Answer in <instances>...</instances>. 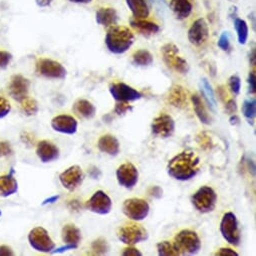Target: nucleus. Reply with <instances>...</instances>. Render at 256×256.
<instances>
[{
	"label": "nucleus",
	"mask_w": 256,
	"mask_h": 256,
	"mask_svg": "<svg viewBox=\"0 0 256 256\" xmlns=\"http://www.w3.org/2000/svg\"><path fill=\"white\" fill-rule=\"evenodd\" d=\"M220 232L223 238L231 245L238 246L241 241V232L237 217L232 212H227L223 215L220 223Z\"/></svg>",
	"instance_id": "39448f33"
},
{
	"label": "nucleus",
	"mask_w": 256,
	"mask_h": 256,
	"mask_svg": "<svg viewBox=\"0 0 256 256\" xmlns=\"http://www.w3.org/2000/svg\"><path fill=\"white\" fill-rule=\"evenodd\" d=\"M197 141L199 143V145H201V147H206L209 148L211 146V138L208 137L206 135V133H201L198 137H197Z\"/></svg>",
	"instance_id": "a18cd8bd"
},
{
	"label": "nucleus",
	"mask_w": 256,
	"mask_h": 256,
	"mask_svg": "<svg viewBox=\"0 0 256 256\" xmlns=\"http://www.w3.org/2000/svg\"><path fill=\"white\" fill-rule=\"evenodd\" d=\"M226 110L229 114H235L237 110V104L234 100H229L226 104Z\"/></svg>",
	"instance_id": "8fccbe9b"
},
{
	"label": "nucleus",
	"mask_w": 256,
	"mask_h": 256,
	"mask_svg": "<svg viewBox=\"0 0 256 256\" xmlns=\"http://www.w3.org/2000/svg\"><path fill=\"white\" fill-rule=\"evenodd\" d=\"M229 86L231 92L237 96L240 92V88H241V80L238 76H232L229 78Z\"/></svg>",
	"instance_id": "4c0bfd02"
},
{
	"label": "nucleus",
	"mask_w": 256,
	"mask_h": 256,
	"mask_svg": "<svg viewBox=\"0 0 256 256\" xmlns=\"http://www.w3.org/2000/svg\"><path fill=\"white\" fill-rule=\"evenodd\" d=\"M218 46L223 52H227L230 48V38L227 32H222V34L220 36L218 40Z\"/></svg>",
	"instance_id": "58836bf2"
},
{
	"label": "nucleus",
	"mask_w": 256,
	"mask_h": 256,
	"mask_svg": "<svg viewBox=\"0 0 256 256\" xmlns=\"http://www.w3.org/2000/svg\"><path fill=\"white\" fill-rule=\"evenodd\" d=\"M130 24L140 34L147 36V38L151 36L153 34H156L160 30V28L157 24L151 22H148L145 20H136V18L131 20Z\"/></svg>",
	"instance_id": "5701e85b"
},
{
	"label": "nucleus",
	"mask_w": 256,
	"mask_h": 256,
	"mask_svg": "<svg viewBox=\"0 0 256 256\" xmlns=\"http://www.w3.org/2000/svg\"><path fill=\"white\" fill-rule=\"evenodd\" d=\"M70 2L74 4H90L92 0H70Z\"/></svg>",
	"instance_id": "680f3d73"
},
{
	"label": "nucleus",
	"mask_w": 256,
	"mask_h": 256,
	"mask_svg": "<svg viewBox=\"0 0 256 256\" xmlns=\"http://www.w3.org/2000/svg\"><path fill=\"white\" fill-rule=\"evenodd\" d=\"M134 34L126 26H112L106 36V46L114 54H124L134 42Z\"/></svg>",
	"instance_id": "f03ea898"
},
{
	"label": "nucleus",
	"mask_w": 256,
	"mask_h": 256,
	"mask_svg": "<svg viewBox=\"0 0 256 256\" xmlns=\"http://www.w3.org/2000/svg\"><path fill=\"white\" fill-rule=\"evenodd\" d=\"M118 183L126 189L134 188L139 180V172L136 166L130 162L122 164L116 170Z\"/></svg>",
	"instance_id": "9b49d317"
},
{
	"label": "nucleus",
	"mask_w": 256,
	"mask_h": 256,
	"mask_svg": "<svg viewBox=\"0 0 256 256\" xmlns=\"http://www.w3.org/2000/svg\"><path fill=\"white\" fill-rule=\"evenodd\" d=\"M174 245L180 255H193L201 249V240L195 231L184 229L175 236Z\"/></svg>",
	"instance_id": "7ed1b4c3"
},
{
	"label": "nucleus",
	"mask_w": 256,
	"mask_h": 256,
	"mask_svg": "<svg viewBox=\"0 0 256 256\" xmlns=\"http://www.w3.org/2000/svg\"><path fill=\"white\" fill-rule=\"evenodd\" d=\"M14 255L12 247L8 245H0V256H12Z\"/></svg>",
	"instance_id": "09e8293b"
},
{
	"label": "nucleus",
	"mask_w": 256,
	"mask_h": 256,
	"mask_svg": "<svg viewBox=\"0 0 256 256\" xmlns=\"http://www.w3.org/2000/svg\"><path fill=\"white\" fill-rule=\"evenodd\" d=\"M70 207H72V209H74V210H78V209H80V204L78 201H76V200L70 201Z\"/></svg>",
	"instance_id": "bf43d9fd"
},
{
	"label": "nucleus",
	"mask_w": 256,
	"mask_h": 256,
	"mask_svg": "<svg viewBox=\"0 0 256 256\" xmlns=\"http://www.w3.org/2000/svg\"><path fill=\"white\" fill-rule=\"evenodd\" d=\"M52 2H54V0H36V4L40 8H48L52 4Z\"/></svg>",
	"instance_id": "864d4df0"
},
{
	"label": "nucleus",
	"mask_w": 256,
	"mask_h": 256,
	"mask_svg": "<svg viewBox=\"0 0 256 256\" xmlns=\"http://www.w3.org/2000/svg\"><path fill=\"white\" fill-rule=\"evenodd\" d=\"M74 110L80 116L84 118H92L96 114V106L88 100L80 98L74 104Z\"/></svg>",
	"instance_id": "cd10ccee"
},
{
	"label": "nucleus",
	"mask_w": 256,
	"mask_h": 256,
	"mask_svg": "<svg viewBox=\"0 0 256 256\" xmlns=\"http://www.w3.org/2000/svg\"><path fill=\"white\" fill-rule=\"evenodd\" d=\"M74 248H76V246H74V245H70V244H66L64 246H62V247H60V248H58V249H54L52 251V253H62V252H64V251H68V250H72V249H74Z\"/></svg>",
	"instance_id": "3c124183"
},
{
	"label": "nucleus",
	"mask_w": 256,
	"mask_h": 256,
	"mask_svg": "<svg viewBox=\"0 0 256 256\" xmlns=\"http://www.w3.org/2000/svg\"><path fill=\"white\" fill-rule=\"evenodd\" d=\"M36 153L42 163H50L60 158V149L48 140H42L38 143Z\"/></svg>",
	"instance_id": "6ab92c4d"
},
{
	"label": "nucleus",
	"mask_w": 256,
	"mask_h": 256,
	"mask_svg": "<svg viewBox=\"0 0 256 256\" xmlns=\"http://www.w3.org/2000/svg\"><path fill=\"white\" fill-rule=\"evenodd\" d=\"M158 254L160 256H178L180 255L179 251L175 247L173 243H170L169 241H162L157 244Z\"/></svg>",
	"instance_id": "f704fd0d"
},
{
	"label": "nucleus",
	"mask_w": 256,
	"mask_h": 256,
	"mask_svg": "<svg viewBox=\"0 0 256 256\" xmlns=\"http://www.w3.org/2000/svg\"><path fill=\"white\" fill-rule=\"evenodd\" d=\"M92 250L94 254L104 255L108 251V244L104 238H98L92 243Z\"/></svg>",
	"instance_id": "c9c22d12"
},
{
	"label": "nucleus",
	"mask_w": 256,
	"mask_h": 256,
	"mask_svg": "<svg viewBox=\"0 0 256 256\" xmlns=\"http://www.w3.org/2000/svg\"><path fill=\"white\" fill-rule=\"evenodd\" d=\"M209 36V28L204 18L197 20L188 32V40L194 46L203 44Z\"/></svg>",
	"instance_id": "a211bd4d"
},
{
	"label": "nucleus",
	"mask_w": 256,
	"mask_h": 256,
	"mask_svg": "<svg viewBox=\"0 0 256 256\" xmlns=\"http://www.w3.org/2000/svg\"><path fill=\"white\" fill-rule=\"evenodd\" d=\"M122 256H142L143 253L139 249L129 246V247H126L122 250Z\"/></svg>",
	"instance_id": "37998d69"
},
{
	"label": "nucleus",
	"mask_w": 256,
	"mask_h": 256,
	"mask_svg": "<svg viewBox=\"0 0 256 256\" xmlns=\"http://www.w3.org/2000/svg\"><path fill=\"white\" fill-rule=\"evenodd\" d=\"M200 88H201V92L204 96V98H206L209 106L212 110H215L216 108V96H215V92L212 88V86L210 84V82H208L207 78H202L201 80V84H200Z\"/></svg>",
	"instance_id": "c756f323"
},
{
	"label": "nucleus",
	"mask_w": 256,
	"mask_h": 256,
	"mask_svg": "<svg viewBox=\"0 0 256 256\" xmlns=\"http://www.w3.org/2000/svg\"><path fill=\"white\" fill-rule=\"evenodd\" d=\"M0 215H2V212H0Z\"/></svg>",
	"instance_id": "0e129e2a"
},
{
	"label": "nucleus",
	"mask_w": 256,
	"mask_h": 256,
	"mask_svg": "<svg viewBox=\"0 0 256 256\" xmlns=\"http://www.w3.org/2000/svg\"><path fill=\"white\" fill-rule=\"evenodd\" d=\"M229 122H230V124L232 126H237V124H240V118L238 116H236V114H232L230 116V118H229Z\"/></svg>",
	"instance_id": "5fc2aeb1"
},
{
	"label": "nucleus",
	"mask_w": 256,
	"mask_h": 256,
	"mask_svg": "<svg viewBox=\"0 0 256 256\" xmlns=\"http://www.w3.org/2000/svg\"><path fill=\"white\" fill-rule=\"evenodd\" d=\"M247 165H248V168L250 169L249 171H251V172H252V175L254 176V175H255V165H254V163H253L251 160H248V161H247Z\"/></svg>",
	"instance_id": "13d9d810"
},
{
	"label": "nucleus",
	"mask_w": 256,
	"mask_h": 256,
	"mask_svg": "<svg viewBox=\"0 0 256 256\" xmlns=\"http://www.w3.org/2000/svg\"><path fill=\"white\" fill-rule=\"evenodd\" d=\"M193 206L200 213L212 212L217 203V194L209 186H202L191 197Z\"/></svg>",
	"instance_id": "20e7f679"
},
{
	"label": "nucleus",
	"mask_w": 256,
	"mask_h": 256,
	"mask_svg": "<svg viewBox=\"0 0 256 256\" xmlns=\"http://www.w3.org/2000/svg\"><path fill=\"white\" fill-rule=\"evenodd\" d=\"M218 90V94H219V96L223 100L224 98H225V94H224V88H223V86H219L218 88H217Z\"/></svg>",
	"instance_id": "052dcab7"
},
{
	"label": "nucleus",
	"mask_w": 256,
	"mask_h": 256,
	"mask_svg": "<svg viewBox=\"0 0 256 256\" xmlns=\"http://www.w3.org/2000/svg\"><path fill=\"white\" fill-rule=\"evenodd\" d=\"M200 159L191 150H185L173 157L168 165L169 176L178 181H188L194 178L199 172Z\"/></svg>",
	"instance_id": "f257e3e1"
},
{
	"label": "nucleus",
	"mask_w": 256,
	"mask_h": 256,
	"mask_svg": "<svg viewBox=\"0 0 256 256\" xmlns=\"http://www.w3.org/2000/svg\"><path fill=\"white\" fill-rule=\"evenodd\" d=\"M154 58L147 50H139L133 54V64L139 66H148L153 64Z\"/></svg>",
	"instance_id": "7c9ffc66"
},
{
	"label": "nucleus",
	"mask_w": 256,
	"mask_h": 256,
	"mask_svg": "<svg viewBox=\"0 0 256 256\" xmlns=\"http://www.w3.org/2000/svg\"><path fill=\"white\" fill-rule=\"evenodd\" d=\"M120 241L126 245H135L148 239L147 230L139 224L129 223L120 227L118 230Z\"/></svg>",
	"instance_id": "423d86ee"
},
{
	"label": "nucleus",
	"mask_w": 256,
	"mask_h": 256,
	"mask_svg": "<svg viewBox=\"0 0 256 256\" xmlns=\"http://www.w3.org/2000/svg\"><path fill=\"white\" fill-rule=\"evenodd\" d=\"M20 110L26 116H32L38 112L40 108L36 100H34V98L26 96L20 102Z\"/></svg>",
	"instance_id": "2f4dec72"
},
{
	"label": "nucleus",
	"mask_w": 256,
	"mask_h": 256,
	"mask_svg": "<svg viewBox=\"0 0 256 256\" xmlns=\"http://www.w3.org/2000/svg\"><path fill=\"white\" fill-rule=\"evenodd\" d=\"M161 52L164 62L167 64L168 68L182 74H185L189 72L188 62L179 56V48L175 44H167L162 48Z\"/></svg>",
	"instance_id": "0eeeda50"
},
{
	"label": "nucleus",
	"mask_w": 256,
	"mask_h": 256,
	"mask_svg": "<svg viewBox=\"0 0 256 256\" xmlns=\"http://www.w3.org/2000/svg\"><path fill=\"white\" fill-rule=\"evenodd\" d=\"M234 28L237 34L238 38V42L240 44H245L247 40H248V26L247 24L240 20V18H235L234 20Z\"/></svg>",
	"instance_id": "473e14b6"
},
{
	"label": "nucleus",
	"mask_w": 256,
	"mask_h": 256,
	"mask_svg": "<svg viewBox=\"0 0 256 256\" xmlns=\"http://www.w3.org/2000/svg\"><path fill=\"white\" fill-rule=\"evenodd\" d=\"M96 22L102 26H112L118 22V14L114 8H102L96 12Z\"/></svg>",
	"instance_id": "393cba45"
},
{
	"label": "nucleus",
	"mask_w": 256,
	"mask_h": 256,
	"mask_svg": "<svg viewBox=\"0 0 256 256\" xmlns=\"http://www.w3.org/2000/svg\"><path fill=\"white\" fill-rule=\"evenodd\" d=\"M149 203L140 198L126 199L122 204V213L131 220L142 221L149 215Z\"/></svg>",
	"instance_id": "1a4fd4ad"
},
{
	"label": "nucleus",
	"mask_w": 256,
	"mask_h": 256,
	"mask_svg": "<svg viewBox=\"0 0 256 256\" xmlns=\"http://www.w3.org/2000/svg\"><path fill=\"white\" fill-rule=\"evenodd\" d=\"M255 56H256V54H255V48H252V50H251V52H250V56H249L250 64H251L252 66H255V60H256Z\"/></svg>",
	"instance_id": "4d7b16f0"
},
{
	"label": "nucleus",
	"mask_w": 256,
	"mask_h": 256,
	"mask_svg": "<svg viewBox=\"0 0 256 256\" xmlns=\"http://www.w3.org/2000/svg\"><path fill=\"white\" fill-rule=\"evenodd\" d=\"M84 174L82 168L78 165L72 166L64 171L60 175V181L62 185L68 191H74L84 182Z\"/></svg>",
	"instance_id": "dca6fc26"
},
{
	"label": "nucleus",
	"mask_w": 256,
	"mask_h": 256,
	"mask_svg": "<svg viewBox=\"0 0 256 256\" xmlns=\"http://www.w3.org/2000/svg\"><path fill=\"white\" fill-rule=\"evenodd\" d=\"M170 8L178 20H185L192 12V4L189 0H171Z\"/></svg>",
	"instance_id": "bb28decb"
},
{
	"label": "nucleus",
	"mask_w": 256,
	"mask_h": 256,
	"mask_svg": "<svg viewBox=\"0 0 256 256\" xmlns=\"http://www.w3.org/2000/svg\"><path fill=\"white\" fill-rule=\"evenodd\" d=\"M10 112H12V104L10 100L6 98L0 96V120L8 116Z\"/></svg>",
	"instance_id": "e433bc0d"
},
{
	"label": "nucleus",
	"mask_w": 256,
	"mask_h": 256,
	"mask_svg": "<svg viewBox=\"0 0 256 256\" xmlns=\"http://www.w3.org/2000/svg\"><path fill=\"white\" fill-rule=\"evenodd\" d=\"M131 110H133V106L129 104V102H118L114 108V112L118 116H122Z\"/></svg>",
	"instance_id": "ea45409f"
},
{
	"label": "nucleus",
	"mask_w": 256,
	"mask_h": 256,
	"mask_svg": "<svg viewBox=\"0 0 256 256\" xmlns=\"http://www.w3.org/2000/svg\"><path fill=\"white\" fill-rule=\"evenodd\" d=\"M108 90L116 102H134L143 98L140 92L124 82L112 84Z\"/></svg>",
	"instance_id": "ddd939ff"
},
{
	"label": "nucleus",
	"mask_w": 256,
	"mask_h": 256,
	"mask_svg": "<svg viewBox=\"0 0 256 256\" xmlns=\"http://www.w3.org/2000/svg\"><path fill=\"white\" fill-rule=\"evenodd\" d=\"M12 154V148L8 141H0V158L8 157Z\"/></svg>",
	"instance_id": "a19ab883"
},
{
	"label": "nucleus",
	"mask_w": 256,
	"mask_h": 256,
	"mask_svg": "<svg viewBox=\"0 0 256 256\" xmlns=\"http://www.w3.org/2000/svg\"><path fill=\"white\" fill-rule=\"evenodd\" d=\"M58 199H60V196H58V195L52 196V197L46 199V200L42 202V205H46V204H50V203H54V202H56Z\"/></svg>",
	"instance_id": "6e6d98bb"
},
{
	"label": "nucleus",
	"mask_w": 256,
	"mask_h": 256,
	"mask_svg": "<svg viewBox=\"0 0 256 256\" xmlns=\"http://www.w3.org/2000/svg\"><path fill=\"white\" fill-rule=\"evenodd\" d=\"M30 82L22 74H14L8 84V94L16 102H20L28 96Z\"/></svg>",
	"instance_id": "2eb2a0df"
},
{
	"label": "nucleus",
	"mask_w": 256,
	"mask_h": 256,
	"mask_svg": "<svg viewBox=\"0 0 256 256\" xmlns=\"http://www.w3.org/2000/svg\"><path fill=\"white\" fill-rule=\"evenodd\" d=\"M151 130L155 136L164 139L169 138L175 132V120L171 116L167 114H161L153 120Z\"/></svg>",
	"instance_id": "f8f14e48"
},
{
	"label": "nucleus",
	"mask_w": 256,
	"mask_h": 256,
	"mask_svg": "<svg viewBox=\"0 0 256 256\" xmlns=\"http://www.w3.org/2000/svg\"><path fill=\"white\" fill-rule=\"evenodd\" d=\"M128 8L136 20H146L150 14L147 0H126Z\"/></svg>",
	"instance_id": "b1692460"
},
{
	"label": "nucleus",
	"mask_w": 256,
	"mask_h": 256,
	"mask_svg": "<svg viewBox=\"0 0 256 256\" xmlns=\"http://www.w3.org/2000/svg\"><path fill=\"white\" fill-rule=\"evenodd\" d=\"M148 194L155 199H161L163 196V189L160 186H152L148 190Z\"/></svg>",
	"instance_id": "c03bdc74"
},
{
	"label": "nucleus",
	"mask_w": 256,
	"mask_h": 256,
	"mask_svg": "<svg viewBox=\"0 0 256 256\" xmlns=\"http://www.w3.org/2000/svg\"><path fill=\"white\" fill-rule=\"evenodd\" d=\"M167 102L179 108H184L187 106V92L182 86L175 84L173 86L167 96Z\"/></svg>",
	"instance_id": "aec40b11"
},
{
	"label": "nucleus",
	"mask_w": 256,
	"mask_h": 256,
	"mask_svg": "<svg viewBox=\"0 0 256 256\" xmlns=\"http://www.w3.org/2000/svg\"><path fill=\"white\" fill-rule=\"evenodd\" d=\"M153 2H155L156 6H162V8H163L164 6H165V2H164V0H153Z\"/></svg>",
	"instance_id": "e2e57ef3"
},
{
	"label": "nucleus",
	"mask_w": 256,
	"mask_h": 256,
	"mask_svg": "<svg viewBox=\"0 0 256 256\" xmlns=\"http://www.w3.org/2000/svg\"><path fill=\"white\" fill-rule=\"evenodd\" d=\"M98 147L100 152L110 156H116L120 153V143L114 136L104 135L100 138Z\"/></svg>",
	"instance_id": "412c9836"
},
{
	"label": "nucleus",
	"mask_w": 256,
	"mask_h": 256,
	"mask_svg": "<svg viewBox=\"0 0 256 256\" xmlns=\"http://www.w3.org/2000/svg\"><path fill=\"white\" fill-rule=\"evenodd\" d=\"M18 190V183L14 176L10 174L0 176V196L8 198L16 194Z\"/></svg>",
	"instance_id": "4be33fe9"
},
{
	"label": "nucleus",
	"mask_w": 256,
	"mask_h": 256,
	"mask_svg": "<svg viewBox=\"0 0 256 256\" xmlns=\"http://www.w3.org/2000/svg\"><path fill=\"white\" fill-rule=\"evenodd\" d=\"M215 255L216 256H238V253L231 248L222 247L215 253Z\"/></svg>",
	"instance_id": "49530a36"
},
{
	"label": "nucleus",
	"mask_w": 256,
	"mask_h": 256,
	"mask_svg": "<svg viewBox=\"0 0 256 256\" xmlns=\"http://www.w3.org/2000/svg\"><path fill=\"white\" fill-rule=\"evenodd\" d=\"M248 84H249V92L255 94L256 92V78L255 72H251L248 76Z\"/></svg>",
	"instance_id": "de8ad7c7"
},
{
	"label": "nucleus",
	"mask_w": 256,
	"mask_h": 256,
	"mask_svg": "<svg viewBox=\"0 0 256 256\" xmlns=\"http://www.w3.org/2000/svg\"><path fill=\"white\" fill-rule=\"evenodd\" d=\"M62 238L66 244L78 246L82 240L80 230L74 224H66L62 230Z\"/></svg>",
	"instance_id": "a878e982"
},
{
	"label": "nucleus",
	"mask_w": 256,
	"mask_h": 256,
	"mask_svg": "<svg viewBox=\"0 0 256 256\" xmlns=\"http://www.w3.org/2000/svg\"><path fill=\"white\" fill-rule=\"evenodd\" d=\"M191 100L194 106V110L196 112V116H198V118L200 120V122L204 124H211V118L209 116V114L207 112L202 100L200 98L199 96L197 94H193L191 96Z\"/></svg>",
	"instance_id": "c85d7f7f"
},
{
	"label": "nucleus",
	"mask_w": 256,
	"mask_h": 256,
	"mask_svg": "<svg viewBox=\"0 0 256 256\" xmlns=\"http://www.w3.org/2000/svg\"><path fill=\"white\" fill-rule=\"evenodd\" d=\"M242 114L246 120L253 124V120L256 116V100L255 98L245 100L242 104Z\"/></svg>",
	"instance_id": "72a5a7b5"
},
{
	"label": "nucleus",
	"mask_w": 256,
	"mask_h": 256,
	"mask_svg": "<svg viewBox=\"0 0 256 256\" xmlns=\"http://www.w3.org/2000/svg\"><path fill=\"white\" fill-rule=\"evenodd\" d=\"M28 242L32 248L42 253H50L56 244L50 238L48 232L44 227H36L28 233Z\"/></svg>",
	"instance_id": "6e6552de"
},
{
	"label": "nucleus",
	"mask_w": 256,
	"mask_h": 256,
	"mask_svg": "<svg viewBox=\"0 0 256 256\" xmlns=\"http://www.w3.org/2000/svg\"><path fill=\"white\" fill-rule=\"evenodd\" d=\"M112 200L102 190L96 191L92 198L86 203V208L96 214L106 215L112 210Z\"/></svg>",
	"instance_id": "4468645a"
},
{
	"label": "nucleus",
	"mask_w": 256,
	"mask_h": 256,
	"mask_svg": "<svg viewBox=\"0 0 256 256\" xmlns=\"http://www.w3.org/2000/svg\"><path fill=\"white\" fill-rule=\"evenodd\" d=\"M12 60V54L6 50H0V68H6Z\"/></svg>",
	"instance_id": "79ce46f5"
},
{
	"label": "nucleus",
	"mask_w": 256,
	"mask_h": 256,
	"mask_svg": "<svg viewBox=\"0 0 256 256\" xmlns=\"http://www.w3.org/2000/svg\"><path fill=\"white\" fill-rule=\"evenodd\" d=\"M78 120L70 114H58L52 120V128L60 134L74 135L78 131Z\"/></svg>",
	"instance_id": "f3484780"
},
{
	"label": "nucleus",
	"mask_w": 256,
	"mask_h": 256,
	"mask_svg": "<svg viewBox=\"0 0 256 256\" xmlns=\"http://www.w3.org/2000/svg\"><path fill=\"white\" fill-rule=\"evenodd\" d=\"M36 72L46 78L50 80H64L66 76V70L56 60L50 58H40L36 64Z\"/></svg>",
	"instance_id": "9d476101"
},
{
	"label": "nucleus",
	"mask_w": 256,
	"mask_h": 256,
	"mask_svg": "<svg viewBox=\"0 0 256 256\" xmlns=\"http://www.w3.org/2000/svg\"><path fill=\"white\" fill-rule=\"evenodd\" d=\"M88 174L94 178V179H98V177L100 176V171L96 168V167H92L88 170Z\"/></svg>",
	"instance_id": "603ef678"
}]
</instances>
